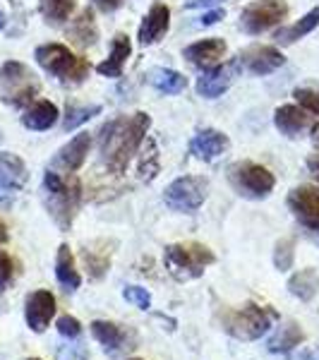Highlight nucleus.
<instances>
[{
	"mask_svg": "<svg viewBox=\"0 0 319 360\" xmlns=\"http://www.w3.org/2000/svg\"><path fill=\"white\" fill-rule=\"evenodd\" d=\"M149 127H152V118L147 113L123 115V118H115L101 127L98 149H101L103 161L113 173L125 171L130 159L142 147Z\"/></svg>",
	"mask_w": 319,
	"mask_h": 360,
	"instance_id": "nucleus-1",
	"label": "nucleus"
},
{
	"mask_svg": "<svg viewBox=\"0 0 319 360\" xmlns=\"http://www.w3.org/2000/svg\"><path fill=\"white\" fill-rule=\"evenodd\" d=\"M44 202L48 214L53 217L60 231H70L79 207H82V183L77 176L58 173L56 168H48L44 173Z\"/></svg>",
	"mask_w": 319,
	"mask_h": 360,
	"instance_id": "nucleus-2",
	"label": "nucleus"
},
{
	"mask_svg": "<svg viewBox=\"0 0 319 360\" xmlns=\"http://www.w3.org/2000/svg\"><path fill=\"white\" fill-rule=\"evenodd\" d=\"M278 319V312L259 303H245L242 307H226L221 315V327L226 334L240 341H257L269 332L271 324Z\"/></svg>",
	"mask_w": 319,
	"mask_h": 360,
	"instance_id": "nucleus-3",
	"label": "nucleus"
},
{
	"mask_svg": "<svg viewBox=\"0 0 319 360\" xmlns=\"http://www.w3.org/2000/svg\"><path fill=\"white\" fill-rule=\"evenodd\" d=\"M37 63L46 72L60 79L63 84H82L91 72L89 60L82 56H74L67 46L63 44H44L37 49Z\"/></svg>",
	"mask_w": 319,
	"mask_h": 360,
	"instance_id": "nucleus-4",
	"label": "nucleus"
},
{
	"mask_svg": "<svg viewBox=\"0 0 319 360\" xmlns=\"http://www.w3.org/2000/svg\"><path fill=\"white\" fill-rule=\"evenodd\" d=\"M216 262L214 252L202 243H173L164 250V264L176 281H193L204 274L209 264Z\"/></svg>",
	"mask_w": 319,
	"mask_h": 360,
	"instance_id": "nucleus-5",
	"label": "nucleus"
},
{
	"mask_svg": "<svg viewBox=\"0 0 319 360\" xmlns=\"http://www.w3.org/2000/svg\"><path fill=\"white\" fill-rule=\"evenodd\" d=\"M39 91H41V82H39V77L25 63L8 60L0 65V96H3V101L8 106H32L34 98L39 96Z\"/></svg>",
	"mask_w": 319,
	"mask_h": 360,
	"instance_id": "nucleus-6",
	"label": "nucleus"
},
{
	"mask_svg": "<svg viewBox=\"0 0 319 360\" xmlns=\"http://www.w3.org/2000/svg\"><path fill=\"white\" fill-rule=\"evenodd\" d=\"M228 180L233 190L245 200H264L271 195L276 185L274 173L254 161H237L228 168Z\"/></svg>",
	"mask_w": 319,
	"mask_h": 360,
	"instance_id": "nucleus-7",
	"label": "nucleus"
},
{
	"mask_svg": "<svg viewBox=\"0 0 319 360\" xmlns=\"http://www.w3.org/2000/svg\"><path fill=\"white\" fill-rule=\"evenodd\" d=\"M207 190H209V180L200 176H183L178 180H173L166 188L164 200L173 212L181 214H193L197 212L207 200Z\"/></svg>",
	"mask_w": 319,
	"mask_h": 360,
	"instance_id": "nucleus-8",
	"label": "nucleus"
},
{
	"mask_svg": "<svg viewBox=\"0 0 319 360\" xmlns=\"http://www.w3.org/2000/svg\"><path fill=\"white\" fill-rule=\"evenodd\" d=\"M288 15L286 0H254L240 13V29L250 37L269 32L271 27L281 25Z\"/></svg>",
	"mask_w": 319,
	"mask_h": 360,
	"instance_id": "nucleus-9",
	"label": "nucleus"
},
{
	"mask_svg": "<svg viewBox=\"0 0 319 360\" xmlns=\"http://www.w3.org/2000/svg\"><path fill=\"white\" fill-rule=\"evenodd\" d=\"M288 209L307 231H319V188L298 185L288 195Z\"/></svg>",
	"mask_w": 319,
	"mask_h": 360,
	"instance_id": "nucleus-10",
	"label": "nucleus"
},
{
	"mask_svg": "<svg viewBox=\"0 0 319 360\" xmlns=\"http://www.w3.org/2000/svg\"><path fill=\"white\" fill-rule=\"evenodd\" d=\"M237 72H240V60L233 58V60L223 63V65H214L202 72V77L197 79V94L204 98H219L223 91L230 89V84L235 82Z\"/></svg>",
	"mask_w": 319,
	"mask_h": 360,
	"instance_id": "nucleus-11",
	"label": "nucleus"
},
{
	"mask_svg": "<svg viewBox=\"0 0 319 360\" xmlns=\"http://www.w3.org/2000/svg\"><path fill=\"white\" fill-rule=\"evenodd\" d=\"M237 60H240V68H245L250 75L264 77V75H271L278 68H283L286 58L276 46H250L237 56Z\"/></svg>",
	"mask_w": 319,
	"mask_h": 360,
	"instance_id": "nucleus-12",
	"label": "nucleus"
},
{
	"mask_svg": "<svg viewBox=\"0 0 319 360\" xmlns=\"http://www.w3.org/2000/svg\"><path fill=\"white\" fill-rule=\"evenodd\" d=\"M56 295L51 291H34L27 295L25 303V319L29 329L37 334H44L48 329L51 319L56 317Z\"/></svg>",
	"mask_w": 319,
	"mask_h": 360,
	"instance_id": "nucleus-13",
	"label": "nucleus"
},
{
	"mask_svg": "<svg viewBox=\"0 0 319 360\" xmlns=\"http://www.w3.org/2000/svg\"><path fill=\"white\" fill-rule=\"evenodd\" d=\"M168 27H171V8L166 3H154L149 8V13L144 15L142 25H139V44L142 46H152L156 41L166 37Z\"/></svg>",
	"mask_w": 319,
	"mask_h": 360,
	"instance_id": "nucleus-14",
	"label": "nucleus"
},
{
	"mask_svg": "<svg viewBox=\"0 0 319 360\" xmlns=\"http://www.w3.org/2000/svg\"><path fill=\"white\" fill-rule=\"evenodd\" d=\"M228 147H230L228 135L214 130V127H204V130H200L193 142H190V152H193L200 161L219 159L223 152H228Z\"/></svg>",
	"mask_w": 319,
	"mask_h": 360,
	"instance_id": "nucleus-15",
	"label": "nucleus"
},
{
	"mask_svg": "<svg viewBox=\"0 0 319 360\" xmlns=\"http://www.w3.org/2000/svg\"><path fill=\"white\" fill-rule=\"evenodd\" d=\"M274 125L281 135L286 137H300L305 130H310L312 125V115L305 111L303 106H293V103H286V106L276 108L274 113Z\"/></svg>",
	"mask_w": 319,
	"mask_h": 360,
	"instance_id": "nucleus-16",
	"label": "nucleus"
},
{
	"mask_svg": "<svg viewBox=\"0 0 319 360\" xmlns=\"http://www.w3.org/2000/svg\"><path fill=\"white\" fill-rule=\"evenodd\" d=\"M89 149H91V135H89V132H79V135H74L65 144V147H63L60 152L56 154L53 166L63 168L65 173L79 171L82 164L86 161V154H89Z\"/></svg>",
	"mask_w": 319,
	"mask_h": 360,
	"instance_id": "nucleus-17",
	"label": "nucleus"
},
{
	"mask_svg": "<svg viewBox=\"0 0 319 360\" xmlns=\"http://www.w3.org/2000/svg\"><path fill=\"white\" fill-rule=\"evenodd\" d=\"M185 60L193 63L195 68L209 70L214 65H219V60L226 56V41L223 39H204V41L190 44L183 51Z\"/></svg>",
	"mask_w": 319,
	"mask_h": 360,
	"instance_id": "nucleus-18",
	"label": "nucleus"
},
{
	"mask_svg": "<svg viewBox=\"0 0 319 360\" xmlns=\"http://www.w3.org/2000/svg\"><path fill=\"white\" fill-rule=\"evenodd\" d=\"M132 53V44H130V37L123 32H118L113 37L111 41V53H108V58L103 63H98V75H103V77H123V70H125V63L127 58H130Z\"/></svg>",
	"mask_w": 319,
	"mask_h": 360,
	"instance_id": "nucleus-19",
	"label": "nucleus"
},
{
	"mask_svg": "<svg viewBox=\"0 0 319 360\" xmlns=\"http://www.w3.org/2000/svg\"><path fill=\"white\" fill-rule=\"evenodd\" d=\"M89 327H91V336H94L98 344L103 346V351H106V353L115 356V353L125 351L127 334H125V329L120 327V324L108 322V319H94Z\"/></svg>",
	"mask_w": 319,
	"mask_h": 360,
	"instance_id": "nucleus-20",
	"label": "nucleus"
},
{
	"mask_svg": "<svg viewBox=\"0 0 319 360\" xmlns=\"http://www.w3.org/2000/svg\"><path fill=\"white\" fill-rule=\"evenodd\" d=\"M58 118H60V111L53 101H34L32 106H27L25 115H22V125L27 130H34V132H44V130H51Z\"/></svg>",
	"mask_w": 319,
	"mask_h": 360,
	"instance_id": "nucleus-21",
	"label": "nucleus"
},
{
	"mask_svg": "<svg viewBox=\"0 0 319 360\" xmlns=\"http://www.w3.org/2000/svg\"><path fill=\"white\" fill-rule=\"evenodd\" d=\"M56 278L63 286L65 293H74L79 286H82V276L77 271V264H74V255L70 245H60L58 248V257H56Z\"/></svg>",
	"mask_w": 319,
	"mask_h": 360,
	"instance_id": "nucleus-22",
	"label": "nucleus"
},
{
	"mask_svg": "<svg viewBox=\"0 0 319 360\" xmlns=\"http://www.w3.org/2000/svg\"><path fill=\"white\" fill-rule=\"evenodd\" d=\"M305 341V332L300 329L298 322L286 319V322L278 324L276 334L269 339V351L271 353H291L293 348H298Z\"/></svg>",
	"mask_w": 319,
	"mask_h": 360,
	"instance_id": "nucleus-23",
	"label": "nucleus"
},
{
	"mask_svg": "<svg viewBox=\"0 0 319 360\" xmlns=\"http://www.w3.org/2000/svg\"><path fill=\"white\" fill-rule=\"evenodd\" d=\"M317 27H319V8L310 10V13H307L305 17H300V20L295 22V25L281 27L274 34V41L281 44V46H291L295 41H300V39H305L307 34H312Z\"/></svg>",
	"mask_w": 319,
	"mask_h": 360,
	"instance_id": "nucleus-24",
	"label": "nucleus"
},
{
	"mask_svg": "<svg viewBox=\"0 0 319 360\" xmlns=\"http://www.w3.org/2000/svg\"><path fill=\"white\" fill-rule=\"evenodd\" d=\"M82 259L86 264L89 276L94 278V281H98V278H103V274L108 271V266H111V250H108V245L103 240H96L82 250Z\"/></svg>",
	"mask_w": 319,
	"mask_h": 360,
	"instance_id": "nucleus-25",
	"label": "nucleus"
},
{
	"mask_svg": "<svg viewBox=\"0 0 319 360\" xmlns=\"http://www.w3.org/2000/svg\"><path fill=\"white\" fill-rule=\"evenodd\" d=\"M0 183L10 190H20L27 183V166L20 156L3 152L0 154Z\"/></svg>",
	"mask_w": 319,
	"mask_h": 360,
	"instance_id": "nucleus-26",
	"label": "nucleus"
},
{
	"mask_svg": "<svg viewBox=\"0 0 319 360\" xmlns=\"http://www.w3.org/2000/svg\"><path fill=\"white\" fill-rule=\"evenodd\" d=\"M67 37L72 39L77 46H82V49L96 44L98 29H96V22H94V13H91L89 8L82 10L77 20H72V25H70V29H67Z\"/></svg>",
	"mask_w": 319,
	"mask_h": 360,
	"instance_id": "nucleus-27",
	"label": "nucleus"
},
{
	"mask_svg": "<svg viewBox=\"0 0 319 360\" xmlns=\"http://www.w3.org/2000/svg\"><path fill=\"white\" fill-rule=\"evenodd\" d=\"M288 291H291V295H295L298 300H303V303H310V300L319 293L317 269L307 266V269H300L298 274H293L288 278Z\"/></svg>",
	"mask_w": 319,
	"mask_h": 360,
	"instance_id": "nucleus-28",
	"label": "nucleus"
},
{
	"mask_svg": "<svg viewBox=\"0 0 319 360\" xmlns=\"http://www.w3.org/2000/svg\"><path fill=\"white\" fill-rule=\"evenodd\" d=\"M149 84L154 89H159L161 94H181V91H185V86H188V77L178 72V70L156 68L149 72Z\"/></svg>",
	"mask_w": 319,
	"mask_h": 360,
	"instance_id": "nucleus-29",
	"label": "nucleus"
},
{
	"mask_svg": "<svg viewBox=\"0 0 319 360\" xmlns=\"http://www.w3.org/2000/svg\"><path fill=\"white\" fill-rule=\"evenodd\" d=\"M74 10V0H41V15L48 25H63L70 20Z\"/></svg>",
	"mask_w": 319,
	"mask_h": 360,
	"instance_id": "nucleus-30",
	"label": "nucleus"
},
{
	"mask_svg": "<svg viewBox=\"0 0 319 360\" xmlns=\"http://www.w3.org/2000/svg\"><path fill=\"white\" fill-rule=\"evenodd\" d=\"M101 113V106L94 103V106H77V103H67V111H65V120H63V130H74L86 120H91L94 115Z\"/></svg>",
	"mask_w": 319,
	"mask_h": 360,
	"instance_id": "nucleus-31",
	"label": "nucleus"
},
{
	"mask_svg": "<svg viewBox=\"0 0 319 360\" xmlns=\"http://www.w3.org/2000/svg\"><path fill=\"white\" fill-rule=\"evenodd\" d=\"M295 259V240L293 238H283L274 248V266L278 271H288Z\"/></svg>",
	"mask_w": 319,
	"mask_h": 360,
	"instance_id": "nucleus-32",
	"label": "nucleus"
},
{
	"mask_svg": "<svg viewBox=\"0 0 319 360\" xmlns=\"http://www.w3.org/2000/svg\"><path fill=\"white\" fill-rule=\"evenodd\" d=\"M298 106H303L307 113L319 115V86H298L293 91Z\"/></svg>",
	"mask_w": 319,
	"mask_h": 360,
	"instance_id": "nucleus-33",
	"label": "nucleus"
},
{
	"mask_svg": "<svg viewBox=\"0 0 319 360\" xmlns=\"http://www.w3.org/2000/svg\"><path fill=\"white\" fill-rule=\"evenodd\" d=\"M123 298L127 300V303L139 307V310H149V307H152V293L142 286H125Z\"/></svg>",
	"mask_w": 319,
	"mask_h": 360,
	"instance_id": "nucleus-34",
	"label": "nucleus"
},
{
	"mask_svg": "<svg viewBox=\"0 0 319 360\" xmlns=\"http://www.w3.org/2000/svg\"><path fill=\"white\" fill-rule=\"evenodd\" d=\"M56 327H58V334L65 336V339H77V336L82 334V324H79V319L72 315H60L56 322Z\"/></svg>",
	"mask_w": 319,
	"mask_h": 360,
	"instance_id": "nucleus-35",
	"label": "nucleus"
},
{
	"mask_svg": "<svg viewBox=\"0 0 319 360\" xmlns=\"http://www.w3.org/2000/svg\"><path fill=\"white\" fill-rule=\"evenodd\" d=\"M15 278V262L5 250H0V293L8 291V286Z\"/></svg>",
	"mask_w": 319,
	"mask_h": 360,
	"instance_id": "nucleus-36",
	"label": "nucleus"
},
{
	"mask_svg": "<svg viewBox=\"0 0 319 360\" xmlns=\"http://www.w3.org/2000/svg\"><path fill=\"white\" fill-rule=\"evenodd\" d=\"M223 17H226L223 10H211V13H207L204 17H202L200 25H202V27H211V25H216L219 20H223Z\"/></svg>",
	"mask_w": 319,
	"mask_h": 360,
	"instance_id": "nucleus-37",
	"label": "nucleus"
},
{
	"mask_svg": "<svg viewBox=\"0 0 319 360\" xmlns=\"http://www.w3.org/2000/svg\"><path fill=\"white\" fill-rule=\"evenodd\" d=\"M120 3H123V0H94V5L101 13H113V10L120 8Z\"/></svg>",
	"mask_w": 319,
	"mask_h": 360,
	"instance_id": "nucleus-38",
	"label": "nucleus"
},
{
	"mask_svg": "<svg viewBox=\"0 0 319 360\" xmlns=\"http://www.w3.org/2000/svg\"><path fill=\"white\" fill-rule=\"evenodd\" d=\"M223 3V0H188L185 3V8L188 10H195V8H211V5H219Z\"/></svg>",
	"mask_w": 319,
	"mask_h": 360,
	"instance_id": "nucleus-39",
	"label": "nucleus"
},
{
	"mask_svg": "<svg viewBox=\"0 0 319 360\" xmlns=\"http://www.w3.org/2000/svg\"><path fill=\"white\" fill-rule=\"evenodd\" d=\"M307 171H310V176L319 183V154H312L310 159H307Z\"/></svg>",
	"mask_w": 319,
	"mask_h": 360,
	"instance_id": "nucleus-40",
	"label": "nucleus"
},
{
	"mask_svg": "<svg viewBox=\"0 0 319 360\" xmlns=\"http://www.w3.org/2000/svg\"><path fill=\"white\" fill-rule=\"evenodd\" d=\"M13 197H15V190L5 188V185L0 183V205H10V202H13Z\"/></svg>",
	"mask_w": 319,
	"mask_h": 360,
	"instance_id": "nucleus-41",
	"label": "nucleus"
},
{
	"mask_svg": "<svg viewBox=\"0 0 319 360\" xmlns=\"http://www.w3.org/2000/svg\"><path fill=\"white\" fill-rule=\"evenodd\" d=\"M10 240V233H8V226H5V221L0 219V243H8Z\"/></svg>",
	"mask_w": 319,
	"mask_h": 360,
	"instance_id": "nucleus-42",
	"label": "nucleus"
},
{
	"mask_svg": "<svg viewBox=\"0 0 319 360\" xmlns=\"http://www.w3.org/2000/svg\"><path fill=\"white\" fill-rule=\"evenodd\" d=\"M312 144L319 149V125H312Z\"/></svg>",
	"mask_w": 319,
	"mask_h": 360,
	"instance_id": "nucleus-43",
	"label": "nucleus"
},
{
	"mask_svg": "<svg viewBox=\"0 0 319 360\" xmlns=\"http://www.w3.org/2000/svg\"><path fill=\"white\" fill-rule=\"evenodd\" d=\"M5 22H8V20H5V13L0 10V29H5Z\"/></svg>",
	"mask_w": 319,
	"mask_h": 360,
	"instance_id": "nucleus-44",
	"label": "nucleus"
},
{
	"mask_svg": "<svg viewBox=\"0 0 319 360\" xmlns=\"http://www.w3.org/2000/svg\"><path fill=\"white\" fill-rule=\"evenodd\" d=\"M315 240H317V245H319V231H315Z\"/></svg>",
	"mask_w": 319,
	"mask_h": 360,
	"instance_id": "nucleus-45",
	"label": "nucleus"
},
{
	"mask_svg": "<svg viewBox=\"0 0 319 360\" xmlns=\"http://www.w3.org/2000/svg\"><path fill=\"white\" fill-rule=\"evenodd\" d=\"M27 360H41V358H27Z\"/></svg>",
	"mask_w": 319,
	"mask_h": 360,
	"instance_id": "nucleus-46",
	"label": "nucleus"
},
{
	"mask_svg": "<svg viewBox=\"0 0 319 360\" xmlns=\"http://www.w3.org/2000/svg\"><path fill=\"white\" fill-rule=\"evenodd\" d=\"M127 360H139V358H127Z\"/></svg>",
	"mask_w": 319,
	"mask_h": 360,
	"instance_id": "nucleus-47",
	"label": "nucleus"
},
{
	"mask_svg": "<svg viewBox=\"0 0 319 360\" xmlns=\"http://www.w3.org/2000/svg\"><path fill=\"white\" fill-rule=\"evenodd\" d=\"M0 139H3V132H0Z\"/></svg>",
	"mask_w": 319,
	"mask_h": 360,
	"instance_id": "nucleus-48",
	"label": "nucleus"
}]
</instances>
